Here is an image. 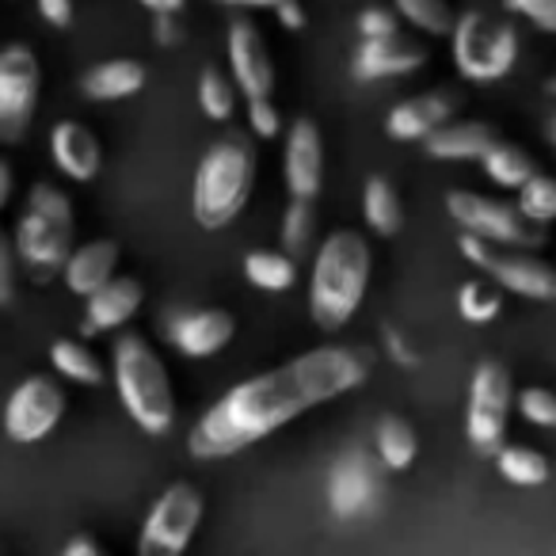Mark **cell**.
<instances>
[{"label": "cell", "mask_w": 556, "mask_h": 556, "mask_svg": "<svg viewBox=\"0 0 556 556\" xmlns=\"http://www.w3.org/2000/svg\"><path fill=\"white\" fill-rule=\"evenodd\" d=\"M370 374L363 351L325 343L290 363L244 378L222 393L187 434V450L199 462H222L255 442L270 439L298 416L336 401L343 393H355Z\"/></svg>", "instance_id": "1"}, {"label": "cell", "mask_w": 556, "mask_h": 556, "mask_svg": "<svg viewBox=\"0 0 556 556\" xmlns=\"http://www.w3.org/2000/svg\"><path fill=\"white\" fill-rule=\"evenodd\" d=\"M370 240L358 229H336L320 240L309 267V317L320 332L336 336L355 320L370 287Z\"/></svg>", "instance_id": "2"}, {"label": "cell", "mask_w": 556, "mask_h": 556, "mask_svg": "<svg viewBox=\"0 0 556 556\" xmlns=\"http://www.w3.org/2000/svg\"><path fill=\"white\" fill-rule=\"evenodd\" d=\"M255 168H260V161H255V146L248 134L229 130L225 138H217L202 153L199 168H194V187H191L194 222L210 232L237 222L255 191Z\"/></svg>", "instance_id": "3"}, {"label": "cell", "mask_w": 556, "mask_h": 556, "mask_svg": "<svg viewBox=\"0 0 556 556\" xmlns=\"http://www.w3.org/2000/svg\"><path fill=\"white\" fill-rule=\"evenodd\" d=\"M115 389L126 416L146 434H168L176 424V393H172L168 366L161 363L146 336L126 332L115 340Z\"/></svg>", "instance_id": "4"}, {"label": "cell", "mask_w": 556, "mask_h": 556, "mask_svg": "<svg viewBox=\"0 0 556 556\" xmlns=\"http://www.w3.org/2000/svg\"><path fill=\"white\" fill-rule=\"evenodd\" d=\"M518 27L510 20H500L484 9L457 12V24L450 31V58L462 80L472 85H492L503 80L518 62Z\"/></svg>", "instance_id": "5"}, {"label": "cell", "mask_w": 556, "mask_h": 556, "mask_svg": "<svg viewBox=\"0 0 556 556\" xmlns=\"http://www.w3.org/2000/svg\"><path fill=\"white\" fill-rule=\"evenodd\" d=\"M16 248L39 282L54 278L73 255V202L50 184H35L27 214L20 217Z\"/></svg>", "instance_id": "6"}, {"label": "cell", "mask_w": 556, "mask_h": 556, "mask_svg": "<svg viewBox=\"0 0 556 556\" xmlns=\"http://www.w3.org/2000/svg\"><path fill=\"white\" fill-rule=\"evenodd\" d=\"M515 408V386L503 363H484L469 378V401H465V439L480 457H495L507 446V419Z\"/></svg>", "instance_id": "7"}, {"label": "cell", "mask_w": 556, "mask_h": 556, "mask_svg": "<svg viewBox=\"0 0 556 556\" xmlns=\"http://www.w3.org/2000/svg\"><path fill=\"white\" fill-rule=\"evenodd\" d=\"M446 214L462 225V232L480 237L492 248H515V252H538L545 244V229L530 225L515 210V202H500L480 191H450Z\"/></svg>", "instance_id": "8"}, {"label": "cell", "mask_w": 556, "mask_h": 556, "mask_svg": "<svg viewBox=\"0 0 556 556\" xmlns=\"http://www.w3.org/2000/svg\"><path fill=\"white\" fill-rule=\"evenodd\" d=\"M457 252L477 270H488L495 287L518 294L526 302H556V267L538 252H515V248H492L480 237L462 232Z\"/></svg>", "instance_id": "9"}, {"label": "cell", "mask_w": 556, "mask_h": 556, "mask_svg": "<svg viewBox=\"0 0 556 556\" xmlns=\"http://www.w3.org/2000/svg\"><path fill=\"white\" fill-rule=\"evenodd\" d=\"M202 492L187 480L168 484L149 507L138 538V556H184L202 526Z\"/></svg>", "instance_id": "10"}, {"label": "cell", "mask_w": 556, "mask_h": 556, "mask_svg": "<svg viewBox=\"0 0 556 556\" xmlns=\"http://www.w3.org/2000/svg\"><path fill=\"white\" fill-rule=\"evenodd\" d=\"M39 103V62L24 42L0 50V141H20Z\"/></svg>", "instance_id": "11"}, {"label": "cell", "mask_w": 556, "mask_h": 556, "mask_svg": "<svg viewBox=\"0 0 556 556\" xmlns=\"http://www.w3.org/2000/svg\"><path fill=\"white\" fill-rule=\"evenodd\" d=\"M381 500V469L366 450H343L328 469V507L336 518L351 522L378 507Z\"/></svg>", "instance_id": "12"}, {"label": "cell", "mask_w": 556, "mask_h": 556, "mask_svg": "<svg viewBox=\"0 0 556 556\" xmlns=\"http://www.w3.org/2000/svg\"><path fill=\"white\" fill-rule=\"evenodd\" d=\"M65 416V393L58 381L50 378H27L16 393L9 396L4 408V431L12 442H39L58 427Z\"/></svg>", "instance_id": "13"}, {"label": "cell", "mask_w": 556, "mask_h": 556, "mask_svg": "<svg viewBox=\"0 0 556 556\" xmlns=\"http://www.w3.org/2000/svg\"><path fill=\"white\" fill-rule=\"evenodd\" d=\"M225 54H229L232 88L244 100H270V92H275V62H270L267 42H263L260 27L252 20H232L229 35H225Z\"/></svg>", "instance_id": "14"}, {"label": "cell", "mask_w": 556, "mask_h": 556, "mask_svg": "<svg viewBox=\"0 0 556 556\" xmlns=\"http://www.w3.org/2000/svg\"><path fill=\"white\" fill-rule=\"evenodd\" d=\"M282 184L290 199L317 202L325 187V134L313 118H294L282 149Z\"/></svg>", "instance_id": "15"}, {"label": "cell", "mask_w": 556, "mask_h": 556, "mask_svg": "<svg viewBox=\"0 0 556 556\" xmlns=\"http://www.w3.org/2000/svg\"><path fill=\"white\" fill-rule=\"evenodd\" d=\"M427 65V47L408 39L404 31L386 35V39H358L351 54V77L358 85H378V80H396Z\"/></svg>", "instance_id": "16"}, {"label": "cell", "mask_w": 556, "mask_h": 556, "mask_svg": "<svg viewBox=\"0 0 556 556\" xmlns=\"http://www.w3.org/2000/svg\"><path fill=\"white\" fill-rule=\"evenodd\" d=\"M232 336H237V320L225 309L176 313V317L164 325V340L184 358H214L217 351L229 348Z\"/></svg>", "instance_id": "17"}, {"label": "cell", "mask_w": 556, "mask_h": 556, "mask_svg": "<svg viewBox=\"0 0 556 556\" xmlns=\"http://www.w3.org/2000/svg\"><path fill=\"white\" fill-rule=\"evenodd\" d=\"M457 115V100L446 92H424V96H408L401 100L393 111L386 115V134L393 141H427L439 126L454 123Z\"/></svg>", "instance_id": "18"}, {"label": "cell", "mask_w": 556, "mask_h": 556, "mask_svg": "<svg viewBox=\"0 0 556 556\" xmlns=\"http://www.w3.org/2000/svg\"><path fill=\"white\" fill-rule=\"evenodd\" d=\"M141 298H146V290H141L138 278H123L115 275L103 290H96L92 298H88V309H85V336H100V332H115V328L130 325L134 313L141 309Z\"/></svg>", "instance_id": "19"}, {"label": "cell", "mask_w": 556, "mask_h": 556, "mask_svg": "<svg viewBox=\"0 0 556 556\" xmlns=\"http://www.w3.org/2000/svg\"><path fill=\"white\" fill-rule=\"evenodd\" d=\"M118 267V244L115 240H88V244L73 248V255L65 260L62 275L65 287L80 298H92L96 290H103L115 278Z\"/></svg>", "instance_id": "20"}, {"label": "cell", "mask_w": 556, "mask_h": 556, "mask_svg": "<svg viewBox=\"0 0 556 556\" xmlns=\"http://www.w3.org/2000/svg\"><path fill=\"white\" fill-rule=\"evenodd\" d=\"M50 153H54L58 168H62L70 179H77V184L96 179L100 161H103L96 134L88 130V126H80V123H58L54 134H50Z\"/></svg>", "instance_id": "21"}, {"label": "cell", "mask_w": 556, "mask_h": 556, "mask_svg": "<svg viewBox=\"0 0 556 556\" xmlns=\"http://www.w3.org/2000/svg\"><path fill=\"white\" fill-rule=\"evenodd\" d=\"M495 130L488 123H446L424 141L431 161H480L495 146Z\"/></svg>", "instance_id": "22"}, {"label": "cell", "mask_w": 556, "mask_h": 556, "mask_svg": "<svg viewBox=\"0 0 556 556\" xmlns=\"http://www.w3.org/2000/svg\"><path fill=\"white\" fill-rule=\"evenodd\" d=\"M141 88H146V65L130 62V58H115V62L96 65V70H88L85 80H80L85 100H96V103L130 100Z\"/></svg>", "instance_id": "23"}, {"label": "cell", "mask_w": 556, "mask_h": 556, "mask_svg": "<svg viewBox=\"0 0 556 556\" xmlns=\"http://www.w3.org/2000/svg\"><path fill=\"white\" fill-rule=\"evenodd\" d=\"M363 222L366 232L389 240L404 229V202L396 194V187L386 176H370L363 187Z\"/></svg>", "instance_id": "24"}, {"label": "cell", "mask_w": 556, "mask_h": 556, "mask_svg": "<svg viewBox=\"0 0 556 556\" xmlns=\"http://www.w3.org/2000/svg\"><path fill=\"white\" fill-rule=\"evenodd\" d=\"M374 450H378L381 469H389V472L412 469V462H416V454H419L416 427L401 416H381L378 427H374Z\"/></svg>", "instance_id": "25"}, {"label": "cell", "mask_w": 556, "mask_h": 556, "mask_svg": "<svg viewBox=\"0 0 556 556\" xmlns=\"http://www.w3.org/2000/svg\"><path fill=\"white\" fill-rule=\"evenodd\" d=\"M480 168H484L488 184H495L500 191H518L526 179L538 176V164L526 149L507 146V141H495L484 156H480Z\"/></svg>", "instance_id": "26"}, {"label": "cell", "mask_w": 556, "mask_h": 556, "mask_svg": "<svg viewBox=\"0 0 556 556\" xmlns=\"http://www.w3.org/2000/svg\"><path fill=\"white\" fill-rule=\"evenodd\" d=\"M495 469L507 484L515 488H541L548 480V457L533 446H522V442H507V446L495 454Z\"/></svg>", "instance_id": "27"}, {"label": "cell", "mask_w": 556, "mask_h": 556, "mask_svg": "<svg viewBox=\"0 0 556 556\" xmlns=\"http://www.w3.org/2000/svg\"><path fill=\"white\" fill-rule=\"evenodd\" d=\"M393 12L401 24H408L412 31L427 35V39H450L457 24L450 0H393Z\"/></svg>", "instance_id": "28"}, {"label": "cell", "mask_w": 556, "mask_h": 556, "mask_svg": "<svg viewBox=\"0 0 556 556\" xmlns=\"http://www.w3.org/2000/svg\"><path fill=\"white\" fill-rule=\"evenodd\" d=\"M244 278L255 290L282 294V290H294L298 260H290L287 252H248L244 255Z\"/></svg>", "instance_id": "29"}, {"label": "cell", "mask_w": 556, "mask_h": 556, "mask_svg": "<svg viewBox=\"0 0 556 556\" xmlns=\"http://www.w3.org/2000/svg\"><path fill=\"white\" fill-rule=\"evenodd\" d=\"M515 210L538 229H548L556 222V179L553 176H533L526 179L522 187L515 191Z\"/></svg>", "instance_id": "30"}, {"label": "cell", "mask_w": 556, "mask_h": 556, "mask_svg": "<svg viewBox=\"0 0 556 556\" xmlns=\"http://www.w3.org/2000/svg\"><path fill=\"white\" fill-rule=\"evenodd\" d=\"M50 363H54V370L62 374V378L77 381V386H100L103 381L100 358L77 340H58L54 348H50Z\"/></svg>", "instance_id": "31"}, {"label": "cell", "mask_w": 556, "mask_h": 556, "mask_svg": "<svg viewBox=\"0 0 556 556\" xmlns=\"http://www.w3.org/2000/svg\"><path fill=\"white\" fill-rule=\"evenodd\" d=\"M278 237H282V252H287L290 260H298V255L309 252L313 237H317V210H313V202L290 199L287 214H282V229H278Z\"/></svg>", "instance_id": "32"}, {"label": "cell", "mask_w": 556, "mask_h": 556, "mask_svg": "<svg viewBox=\"0 0 556 556\" xmlns=\"http://www.w3.org/2000/svg\"><path fill=\"white\" fill-rule=\"evenodd\" d=\"M199 108L210 123H229L237 115V88L222 70H202L199 77Z\"/></svg>", "instance_id": "33"}, {"label": "cell", "mask_w": 556, "mask_h": 556, "mask_svg": "<svg viewBox=\"0 0 556 556\" xmlns=\"http://www.w3.org/2000/svg\"><path fill=\"white\" fill-rule=\"evenodd\" d=\"M500 309H503L500 290H492L488 282H480V278H469V282L457 290V313H462V320H469V325H492V320L500 317Z\"/></svg>", "instance_id": "34"}, {"label": "cell", "mask_w": 556, "mask_h": 556, "mask_svg": "<svg viewBox=\"0 0 556 556\" xmlns=\"http://www.w3.org/2000/svg\"><path fill=\"white\" fill-rule=\"evenodd\" d=\"M515 412L526 419V424L541 427V431H553L556 427V393L545 386L515 389Z\"/></svg>", "instance_id": "35"}, {"label": "cell", "mask_w": 556, "mask_h": 556, "mask_svg": "<svg viewBox=\"0 0 556 556\" xmlns=\"http://www.w3.org/2000/svg\"><path fill=\"white\" fill-rule=\"evenodd\" d=\"M503 9L522 24H530L533 31L556 35V0H503Z\"/></svg>", "instance_id": "36"}, {"label": "cell", "mask_w": 556, "mask_h": 556, "mask_svg": "<svg viewBox=\"0 0 556 556\" xmlns=\"http://www.w3.org/2000/svg\"><path fill=\"white\" fill-rule=\"evenodd\" d=\"M244 118H248V134L260 141H270L282 134V115L270 100H244Z\"/></svg>", "instance_id": "37"}, {"label": "cell", "mask_w": 556, "mask_h": 556, "mask_svg": "<svg viewBox=\"0 0 556 556\" xmlns=\"http://www.w3.org/2000/svg\"><path fill=\"white\" fill-rule=\"evenodd\" d=\"M401 31V20H396L393 9H363L358 12V35L363 39H386V35H396Z\"/></svg>", "instance_id": "38"}, {"label": "cell", "mask_w": 556, "mask_h": 556, "mask_svg": "<svg viewBox=\"0 0 556 556\" xmlns=\"http://www.w3.org/2000/svg\"><path fill=\"white\" fill-rule=\"evenodd\" d=\"M16 298V263H12V244L0 232V305H9Z\"/></svg>", "instance_id": "39"}, {"label": "cell", "mask_w": 556, "mask_h": 556, "mask_svg": "<svg viewBox=\"0 0 556 556\" xmlns=\"http://www.w3.org/2000/svg\"><path fill=\"white\" fill-rule=\"evenodd\" d=\"M386 348H389V355H393L396 366H408V370H412V366H419V355L408 348V343H404V336L396 332L393 325H386Z\"/></svg>", "instance_id": "40"}, {"label": "cell", "mask_w": 556, "mask_h": 556, "mask_svg": "<svg viewBox=\"0 0 556 556\" xmlns=\"http://www.w3.org/2000/svg\"><path fill=\"white\" fill-rule=\"evenodd\" d=\"M275 20L278 27H287V31H305V9H302V0H282L275 9Z\"/></svg>", "instance_id": "41"}, {"label": "cell", "mask_w": 556, "mask_h": 556, "mask_svg": "<svg viewBox=\"0 0 556 556\" xmlns=\"http://www.w3.org/2000/svg\"><path fill=\"white\" fill-rule=\"evenodd\" d=\"M39 12L50 27H70L73 24V0H39Z\"/></svg>", "instance_id": "42"}, {"label": "cell", "mask_w": 556, "mask_h": 556, "mask_svg": "<svg viewBox=\"0 0 556 556\" xmlns=\"http://www.w3.org/2000/svg\"><path fill=\"white\" fill-rule=\"evenodd\" d=\"M156 42H161V47H179V42H184V31H179L176 27V16H156Z\"/></svg>", "instance_id": "43"}, {"label": "cell", "mask_w": 556, "mask_h": 556, "mask_svg": "<svg viewBox=\"0 0 556 556\" xmlns=\"http://www.w3.org/2000/svg\"><path fill=\"white\" fill-rule=\"evenodd\" d=\"M62 556H108V553H103V548L96 545V541L88 538V533H77V538H73L70 545H65Z\"/></svg>", "instance_id": "44"}, {"label": "cell", "mask_w": 556, "mask_h": 556, "mask_svg": "<svg viewBox=\"0 0 556 556\" xmlns=\"http://www.w3.org/2000/svg\"><path fill=\"white\" fill-rule=\"evenodd\" d=\"M214 4H225V9H240V12H275L282 0H214Z\"/></svg>", "instance_id": "45"}, {"label": "cell", "mask_w": 556, "mask_h": 556, "mask_svg": "<svg viewBox=\"0 0 556 556\" xmlns=\"http://www.w3.org/2000/svg\"><path fill=\"white\" fill-rule=\"evenodd\" d=\"M141 9H149L153 16H176L179 9H184L187 0H138Z\"/></svg>", "instance_id": "46"}, {"label": "cell", "mask_w": 556, "mask_h": 556, "mask_svg": "<svg viewBox=\"0 0 556 556\" xmlns=\"http://www.w3.org/2000/svg\"><path fill=\"white\" fill-rule=\"evenodd\" d=\"M9 194H12V168L4 161H0V206L9 202Z\"/></svg>", "instance_id": "47"}, {"label": "cell", "mask_w": 556, "mask_h": 556, "mask_svg": "<svg viewBox=\"0 0 556 556\" xmlns=\"http://www.w3.org/2000/svg\"><path fill=\"white\" fill-rule=\"evenodd\" d=\"M548 141L556 146V115H553V123H548Z\"/></svg>", "instance_id": "48"}, {"label": "cell", "mask_w": 556, "mask_h": 556, "mask_svg": "<svg viewBox=\"0 0 556 556\" xmlns=\"http://www.w3.org/2000/svg\"><path fill=\"white\" fill-rule=\"evenodd\" d=\"M548 96H556V77H553V80H548Z\"/></svg>", "instance_id": "49"}]
</instances>
